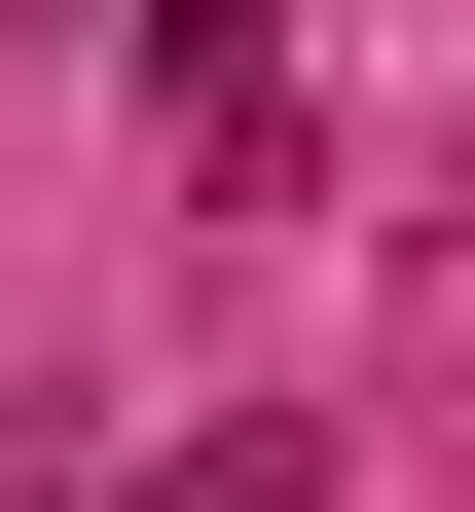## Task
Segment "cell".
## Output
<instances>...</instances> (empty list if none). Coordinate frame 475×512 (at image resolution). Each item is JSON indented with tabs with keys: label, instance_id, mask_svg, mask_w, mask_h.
<instances>
[{
	"label": "cell",
	"instance_id": "6da1fadb",
	"mask_svg": "<svg viewBox=\"0 0 475 512\" xmlns=\"http://www.w3.org/2000/svg\"><path fill=\"white\" fill-rule=\"evenodd\" d=\"M110 74H147L183 183H293V0H110Z\"/></svg>",
	"mask_w": 475,
	"mask_h": 512
},
{
	"label": "cell",
	"instance_id": "7a4b0ae2",
	"mask_svg": "<svg viewBox=\"0 0 475 512\" xmlns=\"http://www.w3.org/2000/svg\"><path fill=\"white\" fill-rule=\"evenodd\" d=\"M0 512H293V439H74V403H0Z\"/></svg>",
	"mask_w": 475,
	"mask_h": 512
}]
</instances>
